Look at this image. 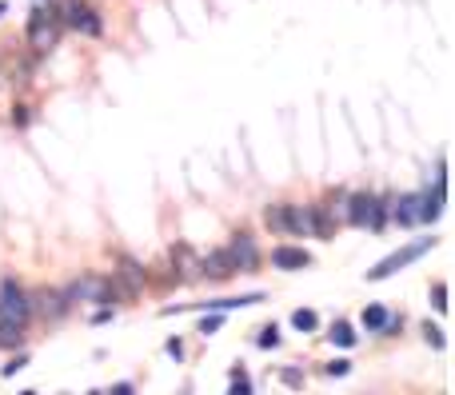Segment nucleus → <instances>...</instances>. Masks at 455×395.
<instances>
[{
  "label": "nucleus",
  "instance_id": "1",
  "mask_svg": "<svg viewBox=\"0 0 455 395\" xmlns=\"http://www.w3.org/2000/svg\"><path fill=\"white\" fill-rule=\"evenodd\" d=\"M432 248H435V236H419L415 243H404L399 252H392L387 260H380V263H375L372 272H367V280H372V284H380V280H392L395 272H404L407 263H415V260H419L424 252H432Z\"/></svg>",
  "mask_w": 455,
  "mask_h": 395
},
{
  "label": "nucleus",
  "instance_id": "2",
  "mask_svg": "<svg viewBox=\"0 0 455 395\" xmlns=\"http://www.w3.org/2000/svg\"><path fill=\"white\" fill-rule=\"evenodd\" d=\"M347 223H355V228H384L387 220V200H375L372 192H355L347 196Z\"/></svg>",
  "mask_w": 455,
  "mask_h": 395
},
{
  "label": "nucleus",
  "instance_id": "3",
  "mask_svg": "<svg viewBox=\"0 0 455 395\" xmlns=\"http://www.w3.org/2000/svg\"><path fill=\"white\" fill-rule=\"evenodd\" d=\"M61 41V16L52 9H36L28 21V44L32 52H52V44Z\"/></svg>",
  "mask_w": 455,
  "mask_h": 395
},
{
  "label": "nucleus",
  "instance_id": "4",
  "mask_svg": "<svg viewBox=\"0 0 455 395\" xmlns=\"http://www.w3.org/2000/svg\"><path fill=\"white\" fill-rule=\"evenodd\" d=\"M28 315H32V307H28V300H24L21 284L4 280V284H0V320L24 327V324H28Z\"/></svg>",
  "mask_w": 455,
  "mask_h": 395
},
{
  "label": "nucleus",
  "instance_id": "5",
  "mask_svg": "<svg viewBox=\"0 0 455 395\" xmlns=\"http://www.w3.org/2000/svg\"><path fill=\"white\" fill-rule=\"evenodd\" d=\"M68 295L72 300H88V304H120L116 292H112L108 275H84V280H76V284L68 288Z\"/></svg>",
  "mask_w": 455,
  "mask_h": 395
},
{
  "label": "nucleus",
  "instance_id": "6",
  "mask_svg": "<svg viewBox=\"0 0 455 395\" xmlns=\"http://www.w3.org/2000/svg\"><path fill=\"white\" fill-rule=\"evenodd\" d=\"M61 12H64V24H68L72 32L100 36V16H96V9H88V4H76V0H61Z\"/></svg>",
  "mask_w": 455,
  "mask_h": 395
},
{
  "label": "nucleus",
  "instance_id": "7",
  "mask_svg": "<svg viewBox=\"0 0 455 395\" xmlns=\"http://www.w3.org/2000/svg\"><path fill=\"white\" fill-rule=\"evenodd\" d=\"M272 268H280V272H300V268H308L312 263V256L303 252V248H292V243H280V248H272Z\"/></svg>",
  "mask_w": 455,
  "mask_h": 395
},
{
  "label": "nucleus",
  "instance_id": "8",
  "mask_svg": "<svg viewBox=\"0 0 455 395\" xmlns=\"http://www.w3.org/2000/svg\"><path fill=\"white\" fill-rule=\"evenodd\" d=\"M200 272L208 275V280H228V275L236 272L232 252H228V248H220V252H208V256L200 260Z\"/></svg>",
  "mask_w": 455,
  "mask_h": 395
},
{
  "label": "nucleus",
  "instance_id": "9",
  "mask_svg": "<svg viewBox=\"0 0 455 395\" xmlns=\"http://www.w3.org/2000/svg\"><path fill=\"white\" fill-rule=\"evenodd\" d=\"M228 252H232V260H236V272H252L256 263H260V252H256L252 236H244V232L232 240V248H228Z\"/></svg>",
  "mask_w": 455,
  "mask_h": 395
},
{
  "label": "nucleus",
  "instance_id": "10",
  "mask_svg": "<svg viewBox=\"0 0 455 395\" xmlns=\"http://www.w3.org/2000/svg\"><path fill=\"white\" fill-rule=\"evenodd\" d=\"M263 300H268L263 292H248V295H236V300H204V304H196V307L220 315V312H232V307H256V304H263Z\"/></svg>",
  "mask_w": 455,
  "mask_h": 395
},
{
  "label": "nucleus",
  "instance_id": "11",
  "mask_svg": "<svg viewBox=\"0 0 455 395\" xmlns=\"http://www.w3.org/2000/svg\"><path fill=\"white\" fill-rule=\"evenodd\" d=\"M364 327L367 332H395L399 315H392L384 304H372V307H364Z\"/></svg>",
  "mask_w": 455,
  "mask_h": 395
},
{
  "label": "nucleus",
  "instance_id": "12",
  "mask_svg": "<svg viewBox=\"0 0 455 395\" xmlns=\"http://www.w3.org/2000/svg\"><path fill=\"white\" fill-rule=\"evenodd\" d=\"M392 216H395V223H404V228L419 223V192H415V196H399V200L392 204Z\"/></svg>",
  "mask_w": 455,
  "mask_h": 395
},
{
  "label": "nucleus",
  "instance_id": "13",
  "mask_svg": "<svg viewBox=\"0 0 455 395\" xmlns=\"http://www.w3.org/2000/svg\"><path fill=\"white\" fill-rule=\"evenodd\" d=\"M263 223H268L272 232L292 236V204H272V208L263 212Z\"/></svg>",
  "mask_w": 455,
  "mask_h": 395
},
{
  "label": "nucleus",
  "instance_id": "14",
  "mask_svg": "<svg viewBox=\"0 0 455 395\" xmlns=\"http://www.w3.org/2000/svg\"><path fill=\"white\" fill-rule=\"evenodd\" d=\"M292 327L308 335V332H315V327H320V315H315L312 307H296V312H292Z\"/></svg>",
  "mask_w": 455,
  "mask_h": 395
},
{
  "label": "nucleus",
  "instance_id": "15",
  "mask_svg": "<svg viewBox=\"0 0 455 395\" xmlns=\"http://www.w3.org/2000/svg\"><path fill=\"white\" fill-rule=\"evenodd\" d=\"M21 344H24V327L0 320V347H21Z\"/></svg>",
  "mask_w": 455,
  "mask_h": 395
},
{
  "label": "nucleus",
  "instance_id": "16",
  "mask_svg": "<svg viewBox=\"0 0 455 395\" xmlns=\"http://www.w3.org/2000/svg\"><path fill=\"white\" fill-rule=\"evenodd\" d=\"M355 339H360V335L352 332V324H335V327H332V344H340V347H355Z\"/></svg>",
  "mask_w": 455,
  "mask_h": 395
},
{
  "label": "nucleus",
  "instance_id": "17",
  "mask_svg": "<svg viewBox=\"0 0 455 395\" xmlns=\"http://www.w3.org/2000/svg\"><path fill=\"white\" fill-rule=\"evenodd\" d=\"M228 395H252V384H248V372L244 367H232V387Z\"/></svg>",
  "mask_w": 455,
  "mask_h": 395
},
{
  "label": "nucleus",
  "instance_id": "18",
  "mask_svg": "<svg viewBox=\"0 0 455 395\" xmlns=\"http://www.w3.org/2000/svg\"><path fill=\"white\" fill-rule=\"evenodd\" d=\"M256 344H260V347H276V344H280V327H276V324L260 327V335H256Z\"/></svg>",
  "mask_w": 455,
  "mask_h": 395
},
{
  "label": "nucleus",
  "instance_id": "19",
  "mask_svg": "<svg viewBox=\"0 0 455 395\" xmlns=\"http://www.w3.org/2000/svg\"><path fill=\"white\" fill-rule=\"evenodd\" d=\"M424 339H427V344L435 347V352H444V347H447L444 332H439V327H435V324H424Z\"/></svg>",
  "mask_w": 455,
  "mask_h": 395
},
{
  "label": "nucleus",
  "instance_id": "20",
  "mask_svg": "<svg viewBox=\"0 0 455 395\" xmlns=\"http://www.w3.org/2000/svg\"><path fill=\"white\" fill-rule=\"evenodd\" d=\"M432 304H435V312H439V315L451 307V304H447V284H435V288H432Z\"/></svg>",
  "mask_w": 455,
  "mask_h": 395
},
{
  "label": "nucleus",
  "instance_id": "21",
  "mask_svg": "<svg viewBox=\"0 0 455 395\" xmlns=\"http://www.w3.org/2000/svg\"><path fill=\"white\" fill-rule=\"evenodd\" d=\"M280 379H283L288 387H303V372H296V367H283Z\"/></svg>",
  "mask_w": 455,
  "mask_h": 395
},
{
  "label": "nucleus",
  "instance_id": "22",
  "mask_svg": "<svg viewBox=\"0 0 455 395\" xmlns=\"http://www.w3.org/2000/svg\"><path fill=\"white\" fill-rule=\"evenodd\" d=\"M220 332V315H208V320H200V335H216Z\"/></svg>",
  "mask_w": 455,
  "mask_h": 395
},
{
  "label": "nucleus",
  "instance_id": "23",
  "mask_svg": "<svg viewBox=\"0 0 455 395\" xmlns=\"http://www.w3.org/2000/svg\"><path fill=\"white\" fill-rule=\"evenodd\" d=\"M347 372H352L347 359H332V364H328V375H347Z\"/></svg>",
  "mask_w": 455,
  "mask_h": 395
},
{
  "label": "nucleus",
  "instance_id": "24",
  "mask_svg": "<svg viewBox=\"0 0 455 395\" xmlns=\"http://www.w3.org/2000/svg\"><path fill=\"white\" fill-rule=\"evenodd\" d=\"M24 364H28V359H24V355H16L12 364H4V375H16V372H24Z\"/></svg>",
  "mask_w": 455,
  "mask_h": 395
},
{
  "label": "nucleus",
  "instance_id": "25",
  "mask_svg": "<svg viewBox=\"0 0 455 395\" xmlns=\"http://www.w3.org/2000/svg\"><path fill=\"white\" fill-rule=\"evenodd\" d=\"M168 355H172V359H180V355H184V344H180V339H168Z\"/></svg>",
  "mask_w": 455,
  "mask_h": 395
},
{
  "label": "nucleus",
  "instance_id": "26",
  "mask_svg": "<svg viewBox=\"0 0 455 395\" xmlns=\"http://www.w3.org/2000/svg\"><path fill=\"white\" fill-rule=\"evenodd\" d=\"M108 395H136V391H132V384H116Z\"/></svg>",
  "mask_w": 455,
  "mask_h": 395
},
{
  "label": "nucleus",
  "instance_id": "27",
  "mask_svg": "<svg viewBox=\"0 0 455 395\" xmlns=\"http://www.w3.org/2000/svg\"><path fill=\"white\" fill-rule=\"evenodd\" d=\"M4 12H9V4H4V0H0V16H4Z\"/></svg>",
  "mask_w": 455,
  "mask_h": 395
},
{
  "label": "nucleus",
  "instance_id": "28",
  "mask_svg": "<svg viewBox=\"0 0 455 395\" xmlns=\"http://www.w3.org/2000/svg\"><path fill=\"white\" fill-rule=\"evenodd\" d=\"M21 395H36V391H21Z\"/></svg>",
  "mask_w": 455,
  "mask_h": 395
},
{
  "label": "nucleus",
  "instance_id": "29",
  "mask_svg": "<svg viewBox=\"0 0 455 395\" xmlns=\"http://www.w3.org/2000/svg\"><path fill=\"white\" fill-rule=\"evenodd\" d=\"M88 395H104V391H88Z\"/></svg>",
  "mask_w": 455,
  "mask_h": 395
}]
</instances>
